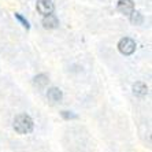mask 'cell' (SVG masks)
Wrapping results in <instances>:
<instances>
[{"label": "cell", "mask_w": 152, "mask_h": 152, "mask_svg": "<svg viewBox=\"0 0 152 152\" xmlns=\"http://www.w3.org/2000/svg\"><path fill=\"white\" fill-rule=\"evenodd\" d=\"M47 97L51 100V102L53 103H58L60 102V100L63 99V93H62V91H60L59 88H50L48 89V92H47Z\"/></svg>", "instance_id": "obj_6"}, {"label": "cell", "mask_w": 152, "mask_h": 152, "mask_svg": "<svg viewBox=\"0 0 152 152\" xmlns=\"http://www.w3.org/2000/svg\"><path fill=\"white\" fill-rule=\"evenodd\" d=\"M48 75L47 74H39L34 77V85H37V86H40V88H42V86H45L47 84H48Z\"/></svg>", "instance_id": "obj_9"}, {"label": "cell", "mask_w": 152, "mask_h": 152, "mask_svg": "<svg viewBox=\"0 0 152 152\" xmlns=\"http://www.w3.org/2000/svg\"><path fill=\"white\" fill-rule=\"evenodd\" d=\"M15 18H17L18 21L21 22V23H22V26H23V28H26V29H29V28H30V25H29V22L26 21V19H25V18H23V17H22L21 14H18V12H15Z\"/></svg>", "instance_id": "obj_10"}, {"label": "cell", "mask_w": 152, "mask_h": 152, "mask_svg": "<svg viewBox=\"0 0 152 152\" xmlns=\"http://www.w3.org/2000/svg\"><path fill=\"white\" fill-rule=\"evenodd\" d=\"M36 7H37V11H39L41 15L52 14L53 10H55V6H53L52 0H39Z\"/></svg>", "instance_id": "obj_3"}, {"label": "cell", "mask_w": 152, "mask_h": 152, "mask_svg": "<svg viewBox=\"0 0 152 152\" xmlns=\"http://www.w3.org/2000/svg\"><path fill=\"white\" fill-rule=\"evenodd\" d=\"M129 17H130V22L133 23V25H141L142 22H144L142 14L141 12H138V11H133Z\"/></svg>", "instance_id": "obj_8"}, {"label": "cell", "mask_w": 152, "mask_h": 152, "mask_svg": "<svg viewBox=\"0 0 152 152\" xmlns=\"http://www.w3.org/2000/svg\"><path fill=\"white\" fill-rule=\"evenodd\" d=\"M60 115L64 118V119H74V118H77V115L73 113H69V111H62L60 113Z\"/></svg>", "instance_id": "obj_11"}, {"label": "cell", "mask_w": 152, "mask_h": 152, "mask_svg": "<svg viewBox=\"0 0 152 152\" xmlns=\"http://www.w3.org/2000/svg\"><path fill=\"white\" fill-rule=\"evenodd\" d=\"M133 93L136 96H138V97H144V96L148 95V86L144 82H140V81L136 82L133 85Z\"/></svg>", "instance_id": "obj_7"}, {"label": "cell", "mask_w": 152, "mask_h": 152, "mask_svg": "<svg viewBox=\"0 0 152 152\" xmlns=\"http://www.w3.org/2000/svg\"><path fill=\"white\" fill-rule=\"evenodd\" d=\"M136 41L130 37H124V39H121L119 42H118V50L122 55L125 56H129L132 53L136 51Z\"/></svg>", "instance_id": "obj_2"}, {"label": "cell", "mask_w": 152, "mask_h": 152, "mask_svg": "<svg viewBox=\"0 0 152 152\" xmlns=\"http://www.w3.org/2000/svg\"><path fill=\"white\" fill-rule=\"evenodd\" d=\"M117 8L122 14L130 15L132 12L134 11V3H133V0H119Z\"/></svg>", "instance_id": "obj_4"}, {"label": "cell", "mask_w": 152, "mask_h": 152, "mask_svg": "<svg viewBox=\"0 0 152 152\" xmlns=\"http://www.w3.org/2000/svg\"><path fill=\"white\" fill-rule=\"evenodd\" d=\"M41 23H42V26H44V29L51 30V29H56L58 28L59 21H58V18L55 17L53 14H48V15H44Z\"/></svg>", "instance_id": "obj_5"}, {"label": "cell", "mask_w": 152, "mask_h": 152, "mask_svg": "<svg viewBox=\"0 0 152 152\" xmlns=\"http://www.w3.org/2000/svg\"><path fill=\"white\" fill-rule=\"evenodd\" d=\"M12 126H14V130L19 134H29L34 127V122L28 114H19L15 117Z\"/></svg>", "instance_id": "obj_1"}]
</instances>
